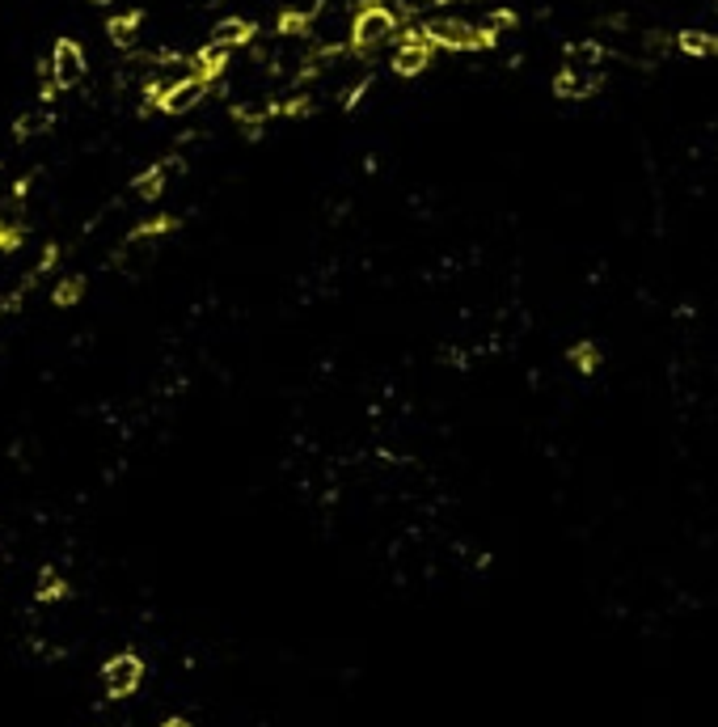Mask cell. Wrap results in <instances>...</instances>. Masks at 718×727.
I'll return each mask as SVG.
<instances>
[{"instance_id":"6da1fadb","label":"cell","mask_w":718,"mask_h":727,"mask_svg":"<svg viewBox=\"0 0 718 727\" xmlns=\"http://www.w3.org/2000/svg\"><path fill=\"white\" fill-rule=\"evenodd\" d=\"M398 17L389 13L381 0H363L359 4L355 22H351V47L355 51H376V47H385L389 39H398Z\"/></svg>"},{"instance_id":"7a4b0ae2","label":"cell","mask_w":718,"mask_h":727,"mask_svg":"<svg viewBox=\"0 0 718 727\" xmlns=\"http://www.w3.org/2000/svg\"><path fill=\"white\" fill-rule=\"evenodd\" d=\"M427 39L435 47H448V51H478V47H490L495 34L486 26H473V22H461V17H440V22H427Z\"/></svg>"},{"instance_id":"3957f363","label":"cell","mask_w":718,"mask_h":727,"mask_svg":"<svg viewBox=\"0 0 718 727\" xmlns=\"http://www.w3.org/2000/svg\"><path fill=\"white\" fill-rule=\"evenodd\" d=\"M431 51H435V42L427 39V30H406L398 39V51H393V72L398 76H415V72H423L431 64Z\"/></svg>"},{"instance_id":"277c9868","label":"cell","mask_w":718,"mask_h":727,"mask_svg":"<svg viewBox=\"0 0 718 727\" xmlns=\"http://www.w3.org/2000/svg\"><path fill=\"white\" fill-rule=\"evenodd\" d=\"M139 681H144V664H139V656H131V651L111 656L106 660V669H102V686H106L111 698H127V694H136Z\"/></svg>"},{"instance_id":"5b68a950","label":"cell","mask_w":718,"mask_h":727,"mask_svg":"<svg viewBox=\"0 0 718 727\" xmlns=\"http://www.w3.org/2000/svg\"><path fill=\"white\" fill-rule=\"evenodd\" d=\"M51 72H56V85L59 89H68V85H76L85 76V59H81V47L72 39H59L56 51H51Z\"/></svg>"},{"instance_id":"8992f818","label":"cell","mask_w":718,"mask_h":727,"mask_svg":"<svg viewBox=\"0 0 718 727\" xmlns=\"http://www.w3.org/2000/svg\"><path fill=\"white\" fill-rule=\"evenodd\" d=\"M596 85H600V76H596L592 68L567 64V68L553 76V94H558V98H588V94H596Z\"/></svg>"},{"instance_id":"52a82bcc","label":"cell","mask_w":718,"mask_h":727,"mask_svg":"<svg viewBox=\"0 0 718 727\" xmlns=\"http://www.w3.org/2000/svg\"><path fill=\"white\" fill-rule=\"evenodd\" d=\"M203 94H208V81L191 76V81L174 85L166 98H161V111H166V114H186L191 106H199V102H203Z\"/></svg>"},{"instance_id":"ba28073f","label":"cell","mask_w":718,"mask_h":727,"mask_svg":"<svg viewBox=\"0 0 718 727\" xmlns=\"http://www.w3.org/2000/svg\"><path fill=\"white\" fill-rule=\"evenodd\" d=\"M224 64H229V47H216V42H208L199 56H191L194 76H199V81H208V85L224 72Z\"/></svg>"},{"instance_id":"9c48e42d","label":"cell","mask_w":718,"mask_h":727,"mask_svg":"<svg viewBox=\"0 0 718 727\" xmlns=\"http://www.w3.org/2000/svg\"><path fill=\"white\" fill-rule=\"evenodd\" d=\"M249 39H254V22H246V17H224L220 26L211 30V42H216V47H229V51L241 47V42H249Z\"/></svg>"},{"instance_id":"30bf717a","label":"cell","mask_w":718,"mask_h":727,"mask_svg":"<svg viewBox=\"0 0 718 727\" xmlns=\"http://www.w3.org/2000/svg\"><path fill=\"white\" fill-rule=\"evenodd\" d=\"M677 47L685 51V56H697V59L718 56V34H705V30H680Z\"/></svg>"},{"instance_id":"8fae6325","label":"cell","mask_w":718,"mask_h":727,"mask_svg":"<svg viewBox=\"0 0 718 727\" xmlns=\"http://www.w3.org/2000/svg\"><path fill=\"white\" fill-rule=\"evenodd\" d=\"M174 166H178V161H166V166H152L148 174H139V178L131 182V191H136L139 199H157V195H161V191H166V174H169V169H174Z\"/></svg>"},{"instance_id":"7c38bea8","label":"cell","mask_w":718,"mask_h":727,"mask_svg":"<svg viewBox=\"0 0 718 727\" xmlns=\"http://www.w3.org/2000/svg\"><path fill=\"white\" fill-rule=\"evenodd\" d=\"M567 360L575 364L579 372H596V368H600V347H596L592 338H579V343L567 351Z\"/></svg>"},{"instance_id":"4fadbf2b","label":"cell","mask_w":718,"mask_h":727,"mask_svg":"<svg viewBox=\"0 0 718 727\" xmlns=\"http://www.w3.org/2000/svg\"><path fill=\"white\" fill-rule=\"evenodd\" d=\"M136 26H139V13H123V17H111L106 34H111L114 47H131V39H136Z\"/></svg>"},{"instance_id":"5bb4252c","label":"cell","mask_w":718,"mask_h":727,"mask_svg":"<svg viewBox=\"0 0 718 727\" xmlns=\"http://www.w3.org/2000/svg\"><path fill=\"white\" fill-rule=\"evenodd\" d=\"M309 30H313L309 9H288V13H279V34H309Z\"/></svg>"},{"instance_id":"9a60e30c","label":"cell","mask_w":718,"mask_h":727,"mask_svg":"<svg viewBox=\"0 0 718 727\" xmlns=\"http://www.w3.org/2000/svg\"><path fill=\"white\" fill-rule=\"evenodd\" d=\"M64 592H68V584H64L56 571H42V575H39V592H34V597H39L42 605H47V601H59Z\"/></svg>"},{"instance_id":"2e32d148","label":"cell","mask_w":718,"mask_h":727,"mask_svg":"<svg viewBox=\"0 0 718 727\" xmlns=\"http://www.w3.org/2000/svg\"><path fill=\"white\" fill-rule=\"evenodd\" d=\"M600 56H605V51H600L596 42H575V47H570V64H575V68H596Z\"/></svg>"},{"instance_id":"e0dca14e","label":"cell","mask_w":718,"mask_h":727,"mask_svg":"<svg viewBox=\"0 0 718 727\" xmlns=\"http://www.w3.org/2000/svg\"><path fill=\"white\" fill-rule=\"evenodd\" d=\"M174 224H178L174 216H157V220H144L136 233H131V241H152V238H161V233H169Z\"/></svg>"},{"instance_id":"ac0fdd59","label":"cell","mask_w":718,"mask_h":727,"mask_svg":"<svg viewBox=\"0 0 718 727\" xmlns=\"http://www.w3.org/2000/svg\"><path fill=\"white\" fill-rule=\"evenodd\" d=\"M81 292H85V280H76V275H72V280H64L56 288V305H76V301H81Z\"/></svg>"},{"instance_id":"d6986e66","label":"cell","mask_w":718,"mask_h":727,"mask_svg":"<svg viewBox=\"0 0 718 727\" xmlns=\"http://www.w3.org/2000/svg\"><path fill=\"white\" fill-rule=\"evenodd\" d=\"M47 123H51V119H47V114L39 111V114H26V119H17L13 131H17V136H34V131H42Z\"/></svg>"},{"instance_id":"ffe728a7","label":"cell","mask_w":718,"mask_h":727,"mask_svg":"<svg viewBox=\"0 0 718 727\" xmlns=\"http://www.w3.org/2000/svg\"><path fill=\"white\" fill-rule=\"evenodd\" d=\"M17 241H22V233H17V229H9V224H0V250H13Z\"/></svg>"},{"instance_id":"44dd1931","label":"cell","mask_w":718,"mask_h":727,"mask_svg":"<svg viewBox=\"0 0 718 727\" xmlns=\"http://www.w3.org/2000/svg\"><path fill=\"white\" fill-rule=\"evenodd\" d=\"M161 727H191V719H166Z\"/></svg>"},{"instance_id":"7402d4cb","label":"cell","mask_w":718,"mask_h":727,"mask_svg":"<svg viewBox=\"0 0 718 727\" xmlns=\"http://www.w3.org/2000/svg\"><path fill=\"white\" fill-rule=\"evenodd\" d=\"M423 4H444V0H423Z\"/></svg>"},{"instance_id":"603a6c76","label":"cell","mask_w":718,"mask_h":727,"mask_svg":"<svg viewBox=\"0 0 718 727\" xmlns=\"http://www.w3.org/2000/svg\"><path fill=\"white\" fill-rule=\"evenodd\" d=\"M94 4H106V0H94Z\"/></svg>"}]
</instances>
